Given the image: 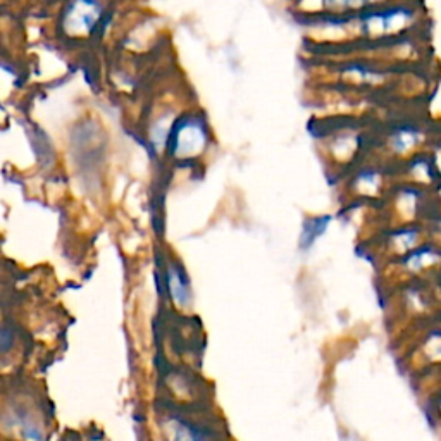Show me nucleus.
<instances>
[{"label": "nucleus", "mask_w": 441, "mask_h": 441, "mask_svg": "<svg viewBox=\"0 0 441 441\" xmlns=\"http://www.w3.org/2000/svg\"><path fill=\"white\" fill-rule=\"evenodd\" d=\"M402 262L412 273H423L426 269H433L441 264V247L433 243H421L414 250L404 255Z\"/></svg>", "instance_id": "1"}, {"label": "nucleus", "mask_w": 441, "mask_h": 441, "mask_svg": "<svg viewBox=\"0 0 441 441\" xmlns=\"http://www.w3.org/2000/svg\"><path fill=\"white\" fill-rule=\"evenodd\" d=\"M390 140H392V149L397 154H402V156H405V154H419L416 150L423 143L424 133L421 128L404 125L395 130Z\"/></svg>", "instance_id": "2"}, {"label": "nucleus", "mask_w": 441, "mask_h": 441, "mask_svg": "<svg viewBox=\"0 0 441 441\" xmlns=\"http://www.w3.org/2000/svg\"><path fill=\"white\" fill-rule=\"evenodd\" d=\"M168 286L171 292L173 300L181 307H187L192 300V292H190V283L187 274L176 266H169L168 269Z\"/></svg>", "instance_id": "3"}, {"label": "nucleus", "mask_w": 441, "mask_h": 441, "mask_svg": "<svg viewBox=\"0 0 441 441\" xmlns=\"http://www.w3.org/2000/svg\"><path fill=\"white\" fill-rule=\"evenodd\" d=\"M330 216H324V218H312L307 219L302 226V237H300V247L302 249H309V247L314 245V242L321 235L326 231L328 223H330Z\"/></svg>", "instance_id": "4"}, {"label": "nucleus", "mask_w": 441, "mask_h": 441, "mask_svg": "<svg viewBox=\"0 0 441 441\" xmlns=\"http://www.w3.org/2000/svg\"><path fill=\"white\" fill-rule=\"evenodd\" d=\"M66 441H71V440H66Z\"/></svg>", "instance_id": "5"}]
</instances>
